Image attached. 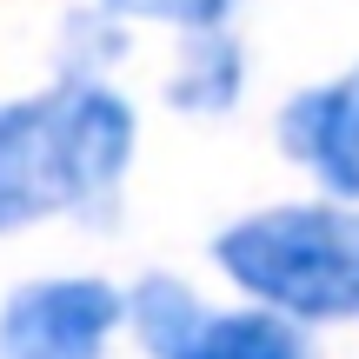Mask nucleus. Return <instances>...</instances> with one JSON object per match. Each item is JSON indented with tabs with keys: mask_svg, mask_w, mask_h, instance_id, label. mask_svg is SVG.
I'll return each mask as SVG.
<instances>
[{
	"mask_svg": "<svg viewBox=\"0 0 359 359\" xmlns=\"http://www.w3.org/2000/svg\"><path fill=\"white\" fill-rule=\"evenodd\" d=\"M133 154V107L100 80L20 100L0 114V233L93 206Z\"/></svg>",
	"mask_w": 359,
	"mask_h": 359,
	"instance_id": "obj_1",
	"label": "nucleus"
},
{
	"mask_svg": "<svg viewBox=\"0 0 359 359\" xmlns=\"http://www.w3.org/2000/svg\"><path fill=\"white\" fill-rule=\"evenodd\" d=\"M213 259L299 320H353L359 313V213L339 206H273L213 240Z\"/></svg>",
	"mask_w": 359,
	"mask_h": 359,
	"instance_id": "obj_2",
	"label": "nucleus"
},
{
	"mask_svg": "<svg viewBox=\"0 0 359 359\" xmlns=\"http://www.w3.org/2000/svg\"><path fill=\"white\" fill-rule=\"evenodd\" d=\"M120 313L100 280H40L0 306V359H107Z\"/></svg>",
	"mask_w": 359,
	"mask_h": 359,
	"instance_id": "obj_3",
	"label": "nucleus"
},
{
	"mask_svg": "<svg viewBox=\"0 0 359 359\" xmlns=\"http://www.w3.org/2000/svg\"><path fill=\"white\" fill-rule=\"evenodd\" d=\"M140 333L154 359H306V339L273 313H219L206 320L187 299V286L147 280L140 293Z\"/></svg>",
	"mask_w": 359,
	"mask_h": 359,
	"instance_id": "obj_4",
	"label": "nucleus"
},
{
	"mask_svg": "<svg viewBox=\"0 0 359 359\" xmlns=\"http://www.w3.org/2000/svg\"><path fill=\"white\" fill-rule=\"evenodd\" d=\"M280 140L326 180V193L359 200V67L339 74L333 87L299 93L280 120Z\"/></svg>",
	"mask_w": 359,
	"mask_h": 359,
	"instance_id": "obj_5",
	"label": "nucleus"
},
{
	"mask_svg": "<svg viewBox=\"0 0 359 359\" xmlns=\"http://www.w3.org/2000/svg\"><path fill=\"white\" fill-rule=\"evenodd\" d=\"M114 13H133V20H173V27H219L233 0H107Z\"/></svg>",
	"mask_w": 359,
	"mask_h": 359,
	"instance_id": "obj_6",
	"label": "nucleus"
}]
</instances>
